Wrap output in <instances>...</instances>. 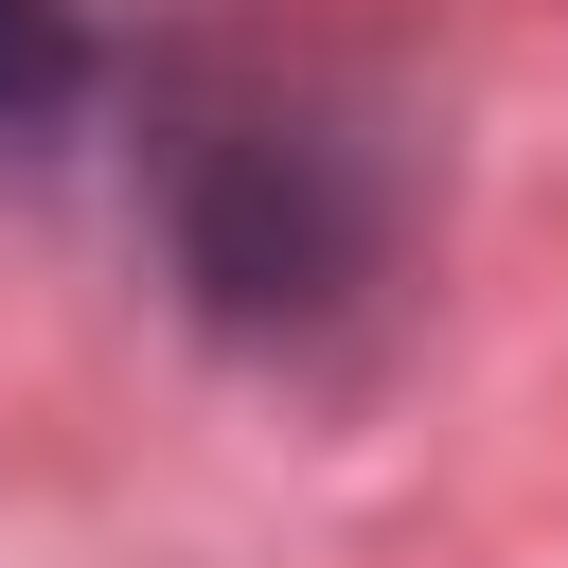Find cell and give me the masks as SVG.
Segmentation results:
<instances>
[{
    "mask_svg": "<svg viewBox=\"0 0 568 568\" xmlns=\"http://www.w3.org/2000/svg\"><path fill=\"white\" fill-rule=\"evenodd\" d=\"M89 106V18L71 0H0V124H53Z\"/></svg>",
    "mask_w": 568,
    "mask_h": 568,
    "instance_id": "1",
    "label": "cell"
}]
</instances>
